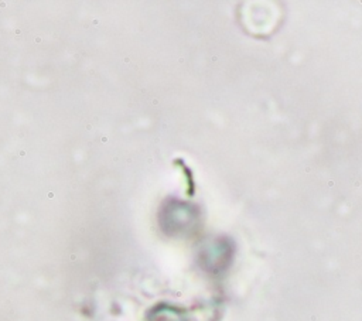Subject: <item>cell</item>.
I'll use <instances>...</instances> for the list:
<instances>
[{
  "label": "cell",
  "mask_w": 362,
  "mask_h": 321,
  "mask_svg": "<svg viewBox=\"0 0 362 321\" xmlns=\"http://www.w3.org/2000/svg\"><path fill=\"white\" fill-rule=\"evenodd\" d=\"M151 321H182L173 310H164V313L154 314Z\"/></svg>",
  "instance_id": "cell-1"
}]
</instances>
